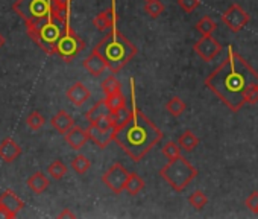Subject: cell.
Segmentation results:
<instances>
[{
	"label": "cell",
	"instance_id": "1",
	"mask_svg": "<svg viewBox=\"0 0 258 219\" xmlns=\"http://www.w3.org/2000/svg\"><path fill=\"white\" fill-rule=\"evenodd\" d=\"M250 84H258V72L232 46L223 63L205 79V85L231 110L238 113L244 102V93Z\"/></svg>",
	"mask_w": 258,
	"mask_h": 219
},
{
	"label": "cell",
	"instance_id": "2",
	"mask_svg": "<svg viewBox=\"0 0 258 219\" xmlns=\"http://www.w3.org/2000/svg\"><path fill=\"white\" fill-rule=\"evenodd\" d=\"M133 87V115L121 128L117 130L114 142L121 148L126 155L133 161L139 163L142 161L152 149L154 146L163 139V131L149 119L146 118L137 106L136 102V94H134V85L131 81Z\"/></svg>",
	"mask_w": 258,
	"mask_h": 219
},
{
	"label": "cell",
	"instance_id": "3",
	"mask_svg": "<svg viewBox=\"0 0 258 219\" xmlns=\"http://www.w3.org/2000/svg\"><path fill=\"white\" fill-rule=\"evenodd\" d=\"M94 50L103 57L108 69L114 75L123 70L139 53V49L117 29H112L109 34H106L105 38L94 47Z\"/></svg>",
	"mask_w": 258,
	"mask_h": 219
},
{
	"label": "cell",
	"instance_id": "4",
	"mask_svg": "<svg viewBox=\"0 0 258 219\" xmlns=\"http://www.w3.org/2000/svg\"><path fill=\"white\" fill-rule=\"evenodd\" d=\"M66 28L67 23H62L52 17V14H49L46 17L28 23V34L46 53L55 55L58 41Z\"/></svg>",
	"mask_w": 258,
	"mask_h": 219
},
{
	"label": "cell",
	"instance_id": "5",
	"mask_svg": "<svg viewBox=\"0 0 258 219\" xmlns=\"http://www.w3.org/2000/svg\"><path fill=\"white\" fill-rule=\"evenodd\" d=\"M199 171L182 155L172 158L160 171V177L175 190L182 192L196 177Z\"/></svg>",
	"mask_w": 258,
	"mask_h": 219
},
{
	"label": "cell",
	"instance_id": "6",
	"mask_svg": "<svg viewBox=\"0 0 258 219\" xmlns=\"http://www.w3.org/2000/svg\"><path fill=\"white\" fill-rule=\"evenodd\" d=\"M13 8L28 25L50 14V0H17Z\"/></svg>",
	"mask_w": 258,
	"mask_h": 219
},
{
	"label": "cell",
	"instance_id": "7",
	"mask_svg": "<svg viewBox=\"0 0 258 219\" xmlns=\"http://www.w3.org/2000/svg\"><path fill=\"white\" fill-rule=\"evenodd\" d=\"M84 41L79 38V35L72 31L69 26L64 29L58 46H56V53L64 60V61H72L73 58H76L82 50H84Z\"/></svg>",
	"mask_w": 258,
	"mask_h": 219
},
{
	"label": "cell",
	"instance_id": "8",
	"mask_svg": "<svg viewBox=\"0 0 258 219\" xmlns=\"http://www.w3.org/2000/svg\"><path fill=\"white\" fill-rule=\"evenodd\" d=\"M129 178V171L120 165V163H114L103 175H102V183L114 193V195H120L127 183Z\"/></svg>",
	"mask_w": 258,
	"mask_h": 219
},
{
	"label": "cell",
	"instance_id": "9",
	"mask_svg": "<svg viewBox=\"0 0 258 219\" xmlns=\"http://www.w3.org/2000/svg\"><path fill=\"white\" fill-rule=\"evenodd\" d=\"M249 20L250 16L238 4H232L222 14V22L231 32H240L241 29H244V26H247Z\"/></svg>",
	"mask_w": 258,
	"mask_h": 219
},
{
	"label": "cell",
	"instance_id": "10",
	"mask_svg": "<svg viewBox=\"0 0 258 219\" xmlns=\"http://www.w3.org/2000/svg\"><path fill=\"white\" fill-rule=\"evenodd\" d=\"M193 50L196 55L201 57V60H204L205 63H211L223 50V47L216 38H213V35H202V38L193 44Z\"/></svg>",
	"mask_w": 258,
	"mask_h": 219
},
{
	"label": "cell",
	"instance_id": "11",
	"mask_svg": "<svg viewBox=\"0 0 258 219\" xmlns=\"http://www.w3.org/2000/svg\"><path fill=\"white\" fill-rule=\"evenodd\" d=\"M87 133H88L90 140H91L94 145H97L100 149H105V148L114 140L117 130H115V128L103 130V128H99L96 124H90L88 128H87Z\"/></svg>",
	"mask_w": 258,
	"mask_h": 219
},
{
	"label": "cell",
	"instance_id": "12",
	"mask_svg": "<svg viewBox=\"0 0 258 219\" xmlns=\"http://www.w3.org/2000/svg\"><path fill=\"white\" fill-rule=\"evenodd\" d=\"M64 139H66L67 145H69L72 149H75V151L82 149V148L85 146V143L90 140L87 130H84V128H81V127H78V125H75L73 128H70V130L64 134Z\"/></svg>",
	"mask_w": 258,
	"mask_h": 219
},
{
	"label": "cell",
	"instance_id": "13",
	"mask_svg": "<svg viewBox=\"0 0 258 219\" xmlns=\"http://www.w3.org/2000/svg\"><path fill=\"white\" fill-rule=\"evenodd\" d=\"M67 99L75 105V106H82L90 97H91V91L88 90V87L82 82H75L72 87H69L67 90Z\"/></svg>",
	"mask_w": 258,
	"mask_h": 219
},
{
	"label": "cell",
	"instance_id": "14",
	"mask_svg": "<svg viewBox=\"0 0 258 219\" xmlns=\"http://www.w3.org/2000/svg\"><path fill=\"white\" fill-rule=\"evenodd\" d=\"M93 25L96 26L97 31L100 32H105V31H109V29H114V26L117 25V14H115V5H112L109 10L97 14L94 19H93Z\"/></svg>",
	"mask_w": 258,
	"mask_h": 219
},
{
	"label": "cell",
	"instance_id": "15",
	"mask_svg": "<svg viewBox=\"0 0 258 219\" xmlns=\"http://www.w3.org/2000/svg\"><path fill=\"white\" fill-rule=\"evenodd\" d=\"M84 69L90 73V75H93V76H100L106 69H108V66H106V61L103 60V57L99 53V52H96L94 49H93V52L84 60Z\"/></svg>",
	"mask_w": 258,
	"mask_h": 219
},
{
	"label": "cell",
	"instance_id": "16",
	"mask_svg": "<svg viewBox=\"0 0 258 219\" xmlns=\"http://www.w3.org/2000/svg\"><path fill=\"white\" fill-rule=\"evenodd\" d=\"M22 154V148L20 145L13 140V139H5L2 143H0V158L7 163H13L14 160H17Z\"/></svg>",
	"mask_w": 258,
	"mask_h": 219
},
{
	"label": "cell",
	"instance_id": "17",
	"mask_svg": "<svg viewBox=\"0 0 258 219\" xmlns=\"http://www.w3.org/2000/svg\"><path fill=\"white\" fill-rule=\"evenodd\" d=\"M50 124H52V127H53L59 134H66L70 128L75 127L73 118L66 112V110H59V112L52 118Z\"/></svg>",
	"mask_w": 258,
	"mask_h": 219
},
{
	"label": "cell",
	"instance_id": "18",
	"mask_svg": "<svg viewBox=\"0 0 258 219\" xmlns=\"http://www.w3.org/2000/svg\"><path fill=\"white\" fill-rule=\"evenodd\" d=\"M0 205H4L7 210H10L16 216L22 208H25V202L13 190H5L2 195H0Z\"/></svg>",
	"mask_w": 258,
	"mask_h": 219
},
{
	"label": "cell",
	"instance_id": "19",
	"mask_svg": "<svg viewBox=\"0 0 258 219\" xmlns=\"http://www.w3.org/2000/svg\"><path fill=\"white\" fill-rule=\"evenodd\" d=\"M109 115H111L109 108H108L105 99H102V100L96 102V103L88 110V112L85 113V119H87L90 124H96L97 121H100V119H103V118H106V116H109Z\"/></svg>",
	"mask_w": 258,
	"mask_h": 219
},
{
	"label": "cell",
	"instance_id": "20",
	"mask_svg": "<svg viewBox=\"0 0 258 219\" xmlns=\"http://www.w3.org/2000/svg\"><path fill=\"white\" fill-rule=\"evenodd\" d=\"M50 181L49 178L43 174V172H35L32 177H29L28 180V187L34 192V193H43L47 187H49Z\"/></svg>",
	"mask_w": 258,
	"mask_h": 219
},
{
	"label": "cell",
	"instance_id": "21",
	"mask_svg": "<svg viewBox=\"0 0 258 219\" xmlns=\"http://www.w3.org/2000/svg\"><path fill=\"white\" fill-rule=\"evenodd\" d=\"M178 145L181 146V149H184L185 152H191L195 151V148L199 145V139L198 136L190 131V130H185L181 133V136L178 137Z\"/></svg>",
	"mask_w": 258,
	"mask_h": 219
},
{
	"label": "cell",
	"instance_id": "22",
	"mask_svg": "<svg viewBox=\"0 0 258 219\" xmlns=\"http://www.w3.org/2000/svg\"><path fill=\"white\" fill-rule=\"evenodd\" d=\"M143 187H145V180L136 172H129V178H127L124 190L131 196H136L143 190Z\"/></svg>",
	"mask_w": 258,
	"mask_h": 219
},
{
	"label": "cell",
	"instance_id": "23",
	"mask_svg": "<svg viewBox=\"0 0 258 219\" xmlns=\"http://www.w3.org/2000/svg\"><path fill=\"white\" fill-rule=\"evenodd\" d=\"M185 108H187L185 102H184L181 97H178V96H173V97L169 99L167 103H166V110H167V113H169L172 118H179L181 115H184Z\"/></svg>",
	"mask_w": 258,
	"mask_h": 219
},
{
	"label": "cell",
	"instance_id": "24",
	"mask_svg": "<svg viewBox=\"0 0 258 219\" xmlns=\"http://www.w3.org/2000/svg\"><path fill=\"white\" fill-rule=\"evenodd\" d=\"M105 102L109 108V112L114 113L120 108H124L126 106V97L121 91H117V93H112V94H108L105 97Z\"/></svg>",
	"mask_w": 258,
	"mask_h": 219
},
{
	"label": "cell",
	"instance_id": "25",
	"mask_svg": "<svg viewBox=\"0 0 258 219\" xmlns=\"http://www.w3.org/2000/svg\"><path fill=\"white\" fill-rule=\"evenodd\" d=\"M131 115H133V110H127L126 106L111 113V121H112V125L115 127V130L121 128L129 119H131Z\"/></svg>",
	"mask_w": 258,
	"mask_h": 219
},
{
	"label": "cell",
	"instance_id": "26",
	"mask_svg": "<svg viewBox=\"0 0 258 219\" xmlns=\"http://www.w3.org/2000/svg\"><path fill=\"white\" fill-rule=\"evenodd\" d=\"M90 168H91V161H90L88 157L84 155V154H78V155L72 160V169H73L76 174H79V175L87 174V172L90 171Z\"/></svg>",
	"mask_w": 258,
	"mask_h": 219
},
{
	"label": "cell",
	"instance_id": "27",
	"mask_svg": "<svg viewBox=\"0 0 258 219\" xmlns=\"http://www.w3.org/2000/svg\"><path fill=\"white\" fill-rule=\"evenodd\" d=\"M166 7L161 0H148L145 5V13L151 17V19H158L161 14H164Z\"/></svg>",
	"mask_w": 258,
	"mask_h": 219
},
{
	"label": "cell",
	"instance_id": "28",
	"mask_svg": "<svg viewBox=\"0 0 258 219\" xmlns=\"http://www.w3.org/2000/svg\"><path fill=\"white\" fill-rule=\"evenodd\" d=\"M217 29V23L210 17V16H205L202 17L198 23H196V31L201 32L202 35H213V32Z\"/></svg>",
	"mask_w": 258,
	"mask_h": 219
},
{
	"label": "cell",
	"instance_id": "29",
	"mask_svg": "<svg viewBox=\"0 0 258 219\" xmlns=\"http://www.w3.org/2000/svg\"><path fill=\"white\" fill-rule=\"evenodd\" d=\"M102 90L105 93V96L108 94H112V93H117V91H121V84L118 82V79L112 75H109L108 78L103 79L102 82Z\"/></svg>",
	"mask_w": 258,
	"mask_h": 219
},
{
	"label": "cell",
	"instance_id": "30",
	"mask_svg": "<svg viewBox=\"0 0 258 219\" xmlns=\"http://www.w3.org/2000/svg\"><path fill=\"white\" fill-rule=\"evenodd\" d=\"M47 172H49V175H50L53 180H61V178H64L66 174H67V166H66L61 160H55V161H52V163L49 165Z\"/></svg>",
	"mask_w": 258,
	"mask_h": 219
},
{
	"label": "cell",
	"instance_id": "31",
	"mask_svg": "<svg viewBox=\"0 0 258 219\" xmlns=\"http://www.w3.org/2000/svg\"><path fill=\"white\" fill-rule=\"evenodd\" d=\"M208 202V198L207 195L202 192V190H195L190 196H188V204L196 208V210H202Z\"/></svg>",
	"mask_w": 258,
	"mask_h": 219
},
{
	"label": "cell",
	"instance_id": "32",
	"mask_svg": "<svg viewBox=\"0 0 258 219\" xmlns=\"http://www.w3.org/2000/svg\"><path fill=\"white\" fill-rule=\"evenodd\" d=\"M161 152L167 157V160H172V158H176V157L181 155V146H179L176 142L169 140V142H166V143L163 145Z\"/></svg>",
	"mask_w": 258,
	"mask_h": 219
},
{
	"label": "cell",
	"instance_id": "33",
	"mask_svg": "<svg viewBox=\"0 0 258 219\" xmlns=\"http://www.w3.org/2000/svg\"><path fill=\"white\" fill-rule=\"evenodd\" d=\"M26 124H28L29 130H32V131H38L40 128H43V125L46 124V121H44V118H43L38 112H32V113L28 116Z\"/></svg>",
	"mask_w": 258,
	"mask_h": 219
},
{
	"label": "cell",
	"instance_id": "34",
	"mask_svg": "<svg viewBox=\"0 0 258 219\" xmlns=\"http://www.w3.org/2000/svg\"><path fill=\"white\" fill-rule=\"evenodd\" d=\"M178 5H179V8H181L184 13L191 14V13H195V11L199 8L201 0H178Z\"/></svg>",
	"mask_w": 258,
	"mask_h": 219
},
{
	"label": "cell",
	"instance_id": "35",
	"mask_svg": "<svg viewBox=\"0 0 258 219\" xmlns=\"http://www.w3.org/2000/svg\"><path fill=\"white\" fill-rule=\"evenodd\" d=\"M244 102L246 103H256L258 102V84H250L244 93Z\"/></svg>",
	"mask_w": 258,
	"mask_h": 219
},
{
	"label": "cell",
	"instance_id": "36",
	"mask_svg": "<svg viewBox=\"0 0 258 219\" xmlns=\"http://www.w3.org/2000/svg\"><path fill=\"white\" fill-rule=\"evenodd\" d=\"M246 207L252 211V213H258V192H252L246 201H244Z\"/></svg>",
	"mask_w": 258,
	"mask_h": 219
},
{
	"label": "cell",
	"instance_id": "37",
	"mask_svg": "<svg viewBox=\"0 0 258 219\" xmlns=\"http://www.w3.org/2000/svg\"><path fill=\"white\" fill-rule=\"evenodd\" d=\"M16 214L11 213L10 210H7L4 205H0V219H14Z\"/></svg>",
	"mask_w": 258,
	"mask_h": 219
},
{
	"label": "cell",
	"instance_id": "38",
	"mask_svg": "<svg viewBox=\"0 0 258 219\" xmlns=\"http://www.w3.org/2000/svg\"><path fill=\"white\" fill-rule=\"evenodd\" d=\"M59 219H64V217H76V214L70 210V208H64L59 214H58Z\"/></svg>",
	"mask_w": 258,
	"mask_h": 219
},
{
	"label": "cell",
	"instance_id": "39",
	"mask_svg": "<svg viewBox=\"0 0 258 219\" xmlns=\"http://www.w3.org/2000/svg\"><path fill=\"white\" fill-rule=\"evenodd\" d=\"M4 44H5V38H4V35H2V34H0V49L4 47Z\"/></svg>",
	"mask_w": 258,
	"mask_h": 219
},
{
	"label": "cell",
	"instance_id": "40",
	"mask_svg": "<svg viewBox=\"0 0 258 219\" xmlns=\"http://www.w3.org/2000/svg\"><path fill=\"white\" fill-rule=\"evenodd\" d=\"M146 2H148V0H146Z\"/></svg>",
	"mask_w": 258,
	"mask_h": 219
}]
</instances>
